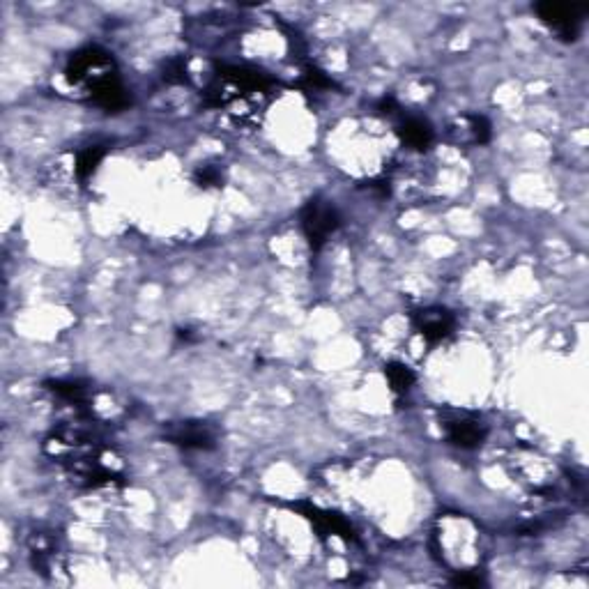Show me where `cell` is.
Returning a JSON list of instances; mask_svg holds the SVG:
<instances>
[{
	"label": "cell",
	"instance_id": "cell-2",
	"mask_svg": "<svg viewBox=\"0 0 589 589\" xmlns=\"http://www.w3.org/2000/svg\"><path fill=\"white\" fill-rule=\"evenodd\" d=\"M67 81L83 90L97 106L106 111H120L129 104L127 90L122 86L116 60L109 51L99 47H86L72 53L65 67Z\"/></svg>",
	"mask_w": 589,
	"mask_h": 589
},
{
	"label": "cell",
	"instance_id": "cell-12",
	"mask_svg": "<svg viewBox=\"0 0 589 589\" xmlns=\"http://www.w3.org/2000/svg\"><path fill=\"white\" fill-rule=\"evenodd\" d=\"M396 134H399V139L408 145L410 150H417V152H424L431 148L435 139L431 122L417 116H401V122L396 125Z\"/></svg>",
	"mask_w": 589,
	"mask_h": 589
},
{
	"label": "cell",
	"instance_id": "cell-15",
	"mask_svg": "<svg viewBox=\"0 0 589 589\" xmlns=\"http://www.w3.org/2000/svg\"><path fill=\"white\" fill-rule=\"evenodd\" d=\"M194 182L201 189H219L224 185V173L217 166H201L194 175Z\"/></svg>",
	"mask_w": 589,
	"mask_h": 589
},
{
	"label": "cell",
	"instance_id": "cell-10",
	"mask_svg": "<svg viewBox=\"0 0 589 589\" xmlns=\"http://www.w3.org/2000/svg\"><path fill=\"white\" fill-rule=\"evenodd\" d=\"M166 440L182 449L208 451L217 447V428L208 422H180L168 428Z\"/></svg>",
	"mask_w": 589,
	"mask_h": 589
},
{
	"label": "cell",
	"instance_id": "cell-6",
	"mask_svg": "<svg viewBox=\"0 0 589 589\" xmlns=\"http://www.w3.org/2000/svg\"><path fill=\"white\" fill-rule=\"evenodd\" d=\"M534 12H537L541 24L553 30L562 42H576L587 7L564 3H539L534 5Z\"/></svg>",
	"mask_w": 589,
	"mask_h": 589
},
{
	"label": "cell",
	"instance_id": "cell-14",
	"mask_svg": "<svg viewBox=\"0 0 589 589\" xmlns=\"http://www.w3.org/2000/svg\"><path fill=\"white\" fill-rule=\"evenodd\" d=\"M104 155H106L104 145H90V148H83L79 152V157H76V175H79V180H88L90 175L97 171V166L104 159Z\"/></svg>",
	"mask_w": 589,
	"mask_h": 589
},
{
	"label": "cell",
	"instance_id": "cell-4",
	"mask_svg": "<svg viewBox=\"0 0 589 589\" xmlns=\"http://www.w3.org/2000/svg\"><path fill=\"white\" fill-rule=\"evenodd\" d=\"M440 428L451 445L458 449H477L484 445L488 424L481 415L470 410H447L440 419Z\"/></svg>",
	"mask_w": 589,
	"mask_h": 589
},
{
	"label": "cell",
	"instance_id": "cell-16",
	"mask_svg": "<svg viewBox=\"0 0 589 589\" xmlns=\"http://www.w3.org/2000/svg\"><path fill=\"white\" fill-rule=\"evenodd\" d=\"M302 88L304 90H330L334 88V81L318 67H307L302 74Z\"/></svg>",
	"mask_w": 589,
	"mask_h": 589
},
{
	"label": "cell",
	"instance_id": "cell-5",
	"mask_svg": "<svg viewBox=\"0 0 589 589\" xmlns=\"http://www.w3.org/2000/svg\"><path fill=\"white\" fill-rule=\"evenodd\" d=\"M341 226V214L325 198H311L302 210V231L304 237L309 240V247L313 251L323 249V244L330 240L336 233V228Z\"/></svg>",
	"mask_w": 589,
	"mask_h": 589
},
{
	"label": "cell",
	"instance_id": "cell-7",
	"mask_svg": "<svg viewBox=\"0 0 589 589\" xmlns=\"http://www.w3.org/2000/svg\"><path fill=\"white\" fill-rule=\"evenodd\" d=\"M30 562L35 571L44 578H56L60 571H65V553L63 543L56 537V532L37 530L28 539Z\"/></svg>",
	"mask_w": 589,
	"mask_h": 589
},
{
	"label": "cell",
	"instance_id": "cell-3",
	"mask_svg": "<svg viewBox=\"0 0 589 589\" xmlns=\"http://www.w3.org/2000/svg\"><path fill=\"white\" fill-rule=\"evenodd\" d=\"M435 539V550H438V557L442 564H451V560H461L458 562L456 573H465V571H474L472 564L474 560L465 553L470 550L474 557L481 560V530L477 523H472L470 518H465L461 514H447L438 520V527L433 532Z\"/></svg>",
	"mask_w": 589,
	"mask_h": 589
},
{
	"label": "cell",
	"instance_id": "cell-17",
	"mask_svg": "<svg viewBox=\"0 0 589 589\" xmlns=\"http://www.w3.org/2000/svg\"><path fill=\"white\" fill-rule=\"evenodd\" d=\"M166 83H185L187 81V63L185 60H171L164 70Z\"/></svg>",
	"mask_w": 589,
	"mask_h": 589
},
{
	"label": "cell",
	"instance_id": "cell-9",
	"mask_svg": "<svg viewBox=\"0 0 589 589\" xmlns=\"http://www.w3.org/2000/svg\"><path fill=\"white\" fill-rule=\"evenodd\" d=\"M293 509H297L304 518L311 520V525L316 527L320 537H339L343 541H357L353 525H350V520H346L341 514L325 511L311 502H295Z\"/></svg>",
	"mask_w": 589,
	"mask_h": 589
},
{
	"label": "cell",
	"instance_id": "cell-1",
	"mask_svg": "<svg viewBox=\"0 0 589 589\" xmlns=\"http://www.w3.org/2000/svg\"><path fill=\"white\" fill-rule=\"evenodd\" d=\"M272 93V79L251 67H221L208 86V102L237 125H256Z\"/></svg>",
	"mask_w": 589,
	"mask_h": 589
},
{
	"label": "cell",
	"instance_id": "cell-11",
	"mask_svg": "<svg viewBox=\"0 0 589 589\" xmlns=\"http://www.w3.org/2000/svg\"><path fill=\"white\" fill-rule=\"evenodd\" d=\"M491 134V122L484 116H463L449 127V141L456 145H484Z\"/></svg>",
	"mask_w": 589,
	"mask_h": 589
},
{
	"label": "cell",
	"instance_id": "cell-13",
	"mask_svg": "<svg viewBox=\"0 0 589 589\" xmlns=\"http://www.w3.org/2000/svg\"><path fill=\"white\" fill-rule=\"evenodd\" d=\"M385 376L389 387H392V392L396 396H405L415 385V373H412L410 366H405L403 362H389L385 364Z\"/></svg>",
	"mask_w": 589,
	"mask_h": 589
},
{
	"label": "cell",
	"instance_id": "cell-8",
	"mask_svg": "<svg viewBox=\"0 0 589 589\" xmlns=\"http://www.w3.org/2000/svg\"><path fill=\"white\" fill-rule=\"evenodd\" d=\"M412 327L422 334L428 346H438L454 334L456 318L445 307H426L412 313Z\"/></svg>",
	"mask_w": 589,
	"mask_h": 589
}]
</instances>
